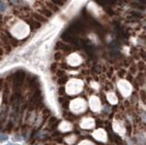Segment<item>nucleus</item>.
<instances>
[{
  "instance_id": "f257e3e1",
  "label": "nucleus",
  "mask_w": 146,
  "mask_h": 145,
  "mask_svg": "<svg viewBox=\"0 0 146 145\" xmlns=\"http://www.w3.org/2000/svg\"><path fill=\"white\" fill-rule=\"evenodd\" d=\"M74 85L75 86H73V84L71 83V81L69 82V87H68V89H66V90H68V93L71 94V93H72L73 89H74V93L76 94V93H79V91L82 89V82H81V80L75 79V80H74Z\"/></svg>"
},
{
  "instance_id": "f03ea898",
  "label": "nucleus",
  "mask_w": 146,
  "mask_h": 145,
  "mask_svg": "<svg viewBox=\"0 0 146 145\" xmlns=\"http://www.w3.org/2000/svg\"><path fill=\"white\" fill-rule=\"evenodd\" d=\"M68 62L71 66H78L81 62V58L79 55L77 54H71L70 56L68 58Z\"/></svg>"
},
{
  "instance_id": "7ed1b4c3",
  "label": "nucleus",
  "mask_w": 146,
  "mask_h": 145,
  "mask_svg": "<svg viewBox=\"0 0 146 145\" xmlns=\"http://www.w3.org/2000/svg\"><path fill=\"white\" fill-rule=\"evenodd\" d=\"M25 78V73L23 71H18L14 75V82H15L16 86H20L22 84Z\"/></svg>"
},
{
  "instance_id": "20e7f679",
  "label": "nucleus",
  "mask_w": 146,
  "mask_h": 145,
  "mask_svg": "<svg viewBox=\"0 0 146 145\" xmlns=\"http://www.w3.org/2000/svg\"><path fill=\"white\" fill-rule=\"evenodd\" d=\"M90 108L93 110H98L100 109V101L96 97H92L90 99Z\"/></svg>"
},
{
  "instance_id": "39448f33",
  "label": "nucleus",
  "mask_w": 146,
  "mask_h": 145,
  "mask_svg": "<svg viewBox=\"0 0 146 145\" xmlns=\"http://www.w3.org/2000/svg\"><path fill=\"white\" fill-rule=\"evenodd\" d=\"M81 126L84 129H90L94 126V122H93L92 119H85V120H83L82 123H81Z\"/></svg>"
},
{
  "instance_id": "423d86ee",
  "label": "nucleus",
  "mask_w": 146,
  "mask_h": 145,
  "mask_svg": "<svg viewBox=\"0 0 146 145\" xmlns=\"http://www.w3.org/2000/svg\"><path fill=\"white\" fill-rule=\"evenodd\" d=\"M67 80H68V78H66V77H60V79L58 80V83L60 84V85H62V84L66 83V82H67Z\"/></svg>"
},
{
  "instance_id": "0eeeda50",
  "label": "nucleus",
  "mask_w": 146,
  "mask_h": 145,
  "mask_svg": "<svg viewBox=\"0 0 146 145\" xmlns=\"http://www.w3.org/2000/svg\"><path fill=\"white\" fill-rule=\"evenodd\" d=\"M108 98H112V101H111L112 103H113V104H114V103L117 102V101H116V100H117V98H116L115 95L112 94H112H109V95H108Z\"/></svg>"
},
{
  "instance_id": "6e6552de",
  "label": "nucleus",
  "mask_w": 146,
  "mask_h": 145,
  "mask_svg": "<svg viewBox=\"0 0 146 145\" xmlns=\"http://www.w3.org/2000/svg\"><path fill=\"white\" fill-rule=\"evenodd\" d=\"M64 93H65V89L62 87H60V89H59V94L60 95H63Z\"/></svg>"
}]
</instances>
